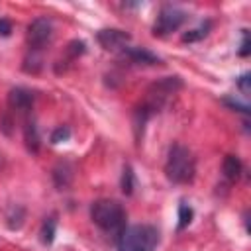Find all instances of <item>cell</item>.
<instances>
[{"label": "cell", "instance_id": "obj_21", "mask_svg": "<svg viewBox=\"0 0 251 251\" xmlns=\"http://www.w3.org/2000/svg\"><path fill=\"white\" fill-rule=\"evenodd\" d=\"M224 102H226L229 108H233V110H239V112H243V114H249V106H245V104H239L237 100H227V98H226Z\"/></svg>", "mask_w": 251, "mask_h": 251}, {"label": "cell", "instance_id": "obj_19", "mask_svg": "<svg viewBox=\"0 0 251 251\" xmlns=\"http://www.w3.org/2000/svg\"><path fill=\"white\" fill-rule=\"evenodd\" d=\"M249 80H251V75H249V73H243V75L237 78V88H239L241 94H245V96H249V92H251V88H249Z\"/></svg>", "mask_w": 251, "mask_h": 251}, {"label": "cell", "instance_id": "obj_18", "mask_svg": "<svg viewBox=\"0 0 251 251\" xmlns=\"http://www.w3.org/2000/svg\"><path fill=\"white\" fill-rule=\"evenodd\" d=\"M69 137H71V127H69V126H59V127L51 133V143L57 145V143L69 141Z\"/></svg>", "mask_w": 251, "mask_h": 251}, {"label": "cell", "instance_id": "obj_5", "mask_svg": "<svg viewBox=\"0 0 251 251\" xmlns=\"http://www.w3.org/2000/svg\"><path fill=\"white\" fill-rule=\"evenodd\" d=\"M186 12L180 10L178 6H163L157 20H155V25H153V33L155 35H169L173 31H176L184 22H186Z\"/></svg>", "mask_w": 251, "mask_h": 251}, {"label": "cell", "instance_id": "obj_11", "mask_svg": "<svg viewBox=\"0 0 251 251\" xmlns=\"http://www.w3.org/2000/svg\"><path fill=\"white\" fill-rule=\"evenodd\" d=\"M53 180L59 186V190L67 188L71 184V180H73V169H71V165L69 163H59L53 169Z\"/></svg>", "mask_w": 251, "mask_h": 251}, {"label": "cell", "instance_id": "obj_1", "mask_svg": "<svg viewBox=\"0 0 251 251\" xmlns=\"http://www.w3.org/2000/svg\"><path fill=\"white\" fill-rule=\"evenodd\" d=\"M165 175L171 182H176V184L192 182V178L196 175V159H194L192 151L188 147H184L182 143H173L169 149V155H167Z\"/></svg>", "mask_w": 251, "mask_h": 251}, {"label": "cell", "instance_id": "obj_15", "mask_svg": "<svg viewBox=\"0 0 251 251\" xmlns=\"http://www.w3.org/2000/svg\"><path fill=\"white\" fill-rule=\"evenodd\" d=\"M55 231H57V222H55V218H45V222H43V226H41V231H39L41 243L51 245L53 239H55Z\"/></svg>", "mask_w": 251, "mask_h": 251}, {"label": "cell", "instance_id": "obj_6", "mask_svg": "<svg viewBox=\"0 0 251 251\" xmlns=\"http://www.w3.org/2000/svg\"><path fill=\"white\" fill-rule=\"evenodd\" d=\"M53 35V22L49 18H35L27 25V43L33 51L41 49Z\"/></svg>", "mask_w": 251, "mask_h": 251}, {"label": "cell", "instance_id": "obj_12", "mask_svg": "<svg viewBox=\"0 0 251 251\" xmlns=\"http://www.w3.org/2000/svg\"><path fill=\"white\" fill-rule=\"evenodd\" d=\"M24 141L31 153L39 151V133H37V126L31 120H27L24 126Z\"/></svg>", "mask_w": 251, "mask_h": 251}, {"label": "cell", "instance_id": "obj_7", "mask_svg": "<svg viewBox=\"0 0 251 251\" xmlns=\"http://www.w3.org/2000/svg\"><path fill=\"white\" fill-rule=\"evenodd\" d=\"M98 43L106 49V51H124L129 43V33H126L124 29H116V27H104L96 33Z\"/></svg>", "mask_w": 251, "mask_h": 251}, {"label": "cell", "instance_id": "obj_2", "mask_svg": "<svg viewBox=\"0 0 251 251\" xmlns=\"http://www.w3.org/2000/svg\"><path fill=\"white\" fill-rule=\"evenodd\" d=\"M90 220L100 229L120 235L122 229L126 227V210L118 200L100 198L90 206Z\"/></svg>", "mask_w": 251, "mask_h": 251}, {"label": "cell", "instance_id": "obj_17", "mask_svg": "<svg viewBox=\"0 0 251 251\" xmlns=\"http://www.w3.org/2000/svg\"><path fill=\"white\" fill-rule=\"evenodd\" d=\"M194 218V210L186 204V202H180L178 206V229H184Z\"/></svg>", "mask_w": 251, "mask_h": 251}, {"label": "cell", "instance_id": "obj_16", "mask_svg": "<svg viewBox=\"0 0 251 251\" xmlns=\"http://www.w3.org/2000/svg\"><path fill=\"white\" fill-rule=\"evenodd\" d=\"M133 186H135V176H133V169L129 165L124 167V173H122V192L124 194H131L133 192Z\"/></svg>", "mask_w": 251, "mask_h": 251}, {"label": "cell", "instance_id": "obj_14", "mask_svg": "<svg viewBox=\"0 0 251 251\" xmlns=\"http://www.w3.org/2000/svg\"><path fill=\"white\" fill-rule=\"evenodd\" d=\"M210 27H212V24L206 20V22H204V24H200L198 27H194V29L186 31V33L182 35V41H184V43H194V41H200V39H204V37L208 35Z\"/></svg>", "mask_w": 251, "mask_h": 251}, {"label": "cell", "instance_id": "obj_8", "mask_svg": "<svg viewBox=\"0 0 251 251\" xmlns=\"http://www.w3.org/2000/svg\"><path fill=\"white\" fill-rule=\"evenodd\" d=\"M8 106L16 112H27L33 106V92L22 86H16L8 94Z\"/></svg>", "mask_w": 251, "mask_h": 251}, {"label": "cell", "instance_id": "obj_4", "mask_svg": "<svg viewBox=\"0 0 251 251\" xmlns=\"http://www.w3.org/2000/svg\"><path fill=\"white\" fill-rule=\"evenodd\" d=\"M182 88V80L178 76H163L161 80L153 82L147 90V98L145 104L141 106V110H145L149 116L153 112H159L163 106H167V102Z\"/></svg>", "mask_w": 251, "mask_h": 251}, {"label": "cell", "instance_id": "obj_22", "mask_svg": "<svg viewBox=\"0 0 251 251\" xmlns=\"http://www.w3.org/2000/svg\"><path fill=\"white\" fill-rule=\"evenodd\" d=\"M239 55H241V57H247V55H249V35H247V29H243V41H241Z\"/></svg>", "mask_w": 251, "mask_h": 251}, {"label": "cell", "instance_id": "obj_13", "mask_svg": "<svg viewBox=\"0 0 251 251\" xmlns=\"http://www.w3.org/2000/svg\"><path fill=\"white\" fill-rule=\"evenodd\" d=\"M24 218H25V212H24V208L18 206V204L10 206L8 212H6V222H8V227H10V229H20L22 224H24Z\"/></svg>", "mask_w": 251, "mask_h": 251}, {"label": "cell", "instance_id": "obj_9", "mask_svg": "<svg viewBox=\"0 0 251 251\" xmlns=\"http://www.w3.org/2000/svg\"><path fill=\"white\" fill-rule=\"evenodd\" d=\"M124 55L135 65H159L161 63V59L153 55L151 51H147L145 47H126Z\"/></svg>", "mask_w": 251, "mask_h": 251}, {"label": "cell", "instance_id": "obj_3", "mask_svg": "<svg viewBox=\"0 0 251 251\" xmlns=\"http://www.w3.org/2000/svg\"><path fill=\"white\" fill-rule=\"evenodd\" d=\"M159 245V229L155 226L137 224L124 227L118 235V251H155Z\"/></svg>", "mask_w": 251, "mask_h": 251}, {"label": "cell", "instance_id": "obj_20", "mask_svg": "<svg viewBox=\"0 0 251 251\" xmlns=\"http://www.w3.org/2000/svg\"><path fill=\"white\" fill-rule=\"evenodd\" d=\"M12 35V24L6 18H0V37H10Z\"/></svg>", "mask_w": 251, "mask_h": 251}, {"label": "cell", "instance_id": "obj_10", "mask_svg": "<svg viewBox=\"0 0 251 251\" xmlns=\"http://www.w3.org/2000/svg\"><path fill=\"white\" fill-rule=\"evenodd\" d=\"M241 161H239V157H235V155H226V159H224V165H222V171H224V176L227 178V180H237L239 178V175H241Z\"/></svg>", "mask_w": 251, "mask_h": 251}]
</instances>
